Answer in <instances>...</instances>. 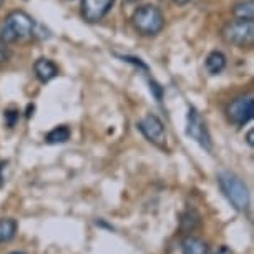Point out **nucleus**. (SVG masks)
Segmentation results:
<instances>
[{
	"label": "nucleus",
	"mask_w": 254,
	"mask_h": 254,
	"mask_svg": "<svg viewBox=\"0 0 254 254\" xmlns=\"http://www.w3.org/2000/svg\"><path fill=\"white\" fill-rule=\"evenodd\" d=\"M218 183L224 198H226L234 209L244 211L249 206V190L246 183L238 175L231 171H221L218 175Z\"/></svg>",
	"instance_id": "nucleus-1"
},
{
	"label": "nucleus",
	"mask_w": 254,
	"mask_h": 254,
	"mask_svg": "<svg viewBox=\"0 0 254 254\" xmlns=\"http://www.w3.org/2000/svg\"><path fill=\"white\" fill-rule=\"evenodd\" d=\"M33 18L23 10H13L5 17L0 27V40L2 44H12L18 38H25L33 33Z\"/></svg>",
	"instance_id": "nucleus-2"
},
{
	"label": "nucleus",
	"mask_w": 254,
	"mask_h": 254,
	"mask_svg": "<svg viewBox=\"0 0 254 254\" xmlns=\"http://www.w3.org/2000/svg\"><path fill=\"white\" fill-rule=\"evenodd\" d=\"M133 27L135 30L143 37H153L156 33L161 32V28L165 27V18L158 7L155 5H143L136 8L135 13L131 17Z\"/></svg>",
	"instance_id": "nucleus-3"
},
{
	"label": "nucleus",
	"mask_w": 254,
	"mask_h": 254,
	"mask_svg": "<svg viewBox=\"0 0 254 254\" xmlns=\"http://www.w3.org/2000/svg\"><path fill=\"white\" fill-rule=\"evenodd\" d=\"M223 40L229 45L239 47H253L254 44V20H236L228 22L221 30Z\"/></svg>",
	"instance_id": "nucleus-4"
},
{
	"label": "nucleus",
	"mask_w": 254,
	"mask_h": 254,
	"mask_svg": "<svg viewBox=\"0 0 254 254\" xmlns=\"http://www.w3.org/2000/svg\"><path fill=\"white\" fill-rule=\"evenodd\" d=\"M186 135L198 143L201 148H204L206 151L213 150V141H211L208 127L196 108H190L188 117H186Z\"/></svg>",
	"instance_id": "nucleus-5"
},
{
	"label": "nucleus",
	"mask_w": 254,
	"mask_h": 254,
	"mask_svg": "<svg viewBox=\"0 0 254 254\" xmlns=\"http://www.w3.org/2000/svg\"><path fill=\"white\" fill-rule=\"evenodd\" d=\"M138 130L141 131V135L146 138L148 141H151L153 145L158 148L166 146V130L165 125L156 115H146L138 122Z\"/></svg>",
	"instance_id": "nucleus-6"
},
{
	"label": "nucleus",
	"mask_w": 254,
	"mask_h": 254,
	"mask_svg": "<svg viewBox=\"0 0 254 254\" xmlns=\"http://www.w3.org/2000/svg\"><path fill=\"white\" fill-rule=\"evenodd\" d=\"M228 118L231 120L234 125L243 127L246 125L254 115V100L253 97H238L234 98L231 103L228 105Z\"/></svg>",
	"instance_id": "nucleus-7"
},
{
	"label": "nucleus",
	"mask_w": 254,
	"mask_h": 254,
	"mask_svg": "<svg viewBox=\"0 0 254 254\" xmlns=\"http://www.w3.org/2000/svg\"><path fill=\"white\" fill-rule=\"evenodd\" d=\"M113 3L115 0H81V17L90 23H95L107 15Z\"/></svg>",
	"instance_id": "nucleus-8"
},
{
	"label": "nucleus",
	"mask_w": 254,
	"mask_h": 254,
	"mask_svg": "<svg viewBox=\"0 0 254 254\" xmlns=\"http://www.w3.org/2000/svg\"><path fill=\"white\" fill-rule=\"evenodd\" d=\"M33 71H35V76L42 83H47V81L54 80L55 76L59 75L57 65L49 59H38L35 64H33Z\"/></svg>",
	"instance_id": "nucleus-9"
},
{
	"label": "nucleus",
	"mask_w": 254,
	"mask_h": 254,
	"mask_svg": "<svg viewBox=\"0 0 254 254\" xmlns=\"http://www.w3.org/2000/svg\"><path fill=\"white\" fill-rule=\"evenodd\" d=\"M181 251L183 254H208V244L201 238L186 236L181 241Z\"/></svg>",
	"instance_id": "nucleus-10"
},
{
	"label": "nucleus",
	"mask_w": 254,
	"mask_h": 254,
	"mask_svg": "<svg viewBox=\"0 0 254 254\" xmlns=\"http://www.w3.org/2000/svg\"><path fill=\"white\" fill-rule=\"evenodd\" d=\"M226 68V57H224L221 52H211V54L206 57V70L209 71L211 75H218Z\"/></svg>",
	"instance_id": "nucleus-11"
},
{
	"label": "nucleus",
	"mask_w": 254,
	"mask_h": 254,
	"mask_svg": "<svg viewBox=\"0 0 254 254\" xmlns=\"http://www.w3.org/2000/svg\"><path fill=\"white\" fill-rule=\"evenodd\" d=\"M70 128L66 127V125H60V127H55L54 130L47 133L45 136V141L49 143V145H60V143H65L70 140Z\"/></svg>",
	"instance_id": "nucleus-12"
},
{
	"label": "nucleus",
	"mask_w": 254,
	"mask_h": 254,
	"mask_svg": "<svg viewBox=\"0 0 254 254\" xmlns=\"http://www.w3.org/2000/svg\"><path fill=\"white\" fill-rule=\"evenodd\" d=\"M17 233V221L12 218H0V244L12 241Z\"/></svg>",
	"instance_id": "nucleus-13"
},
{
	"label": "nucleus",
	"mask_w": 254,
	"mask_h": 254,
	"mask_svg": "<svg viewBox=\"0 0 254 254\" xmlns=\"http://www.w3.org/2000/svg\"><path fill=\"white\" fill-rule=\"evenodd\" d=\"M233 15L239 20H254V2L246 0V2H239L233 7Z\"/></svg>",
	"instance_id": "nucleus-14"
},
{
	"label": "nucleus",
	"mask_w": 254,
	"mask_h": 254,
	"mask_svg": "<svg viewBox=\"0 0 254 254\" xmlns=\"http://www.w3.org/2000/svg\"><path fill=\"white\" fill-rule=\"evenodd\" d=\"M3 118H5L7 127L8 128H13V127H15V123L18 122V110H15V108L7 110L5 115H3Z\"/></svg>",
	"instance_id": "nucleus-15"
},
{
	"label": "nucleus",
	"mask_w": 254,
	"mask_h": 254,
	"mask_svg": "<svg viewBox=\"0 0 254 254\" xmlns=\"http://www.w3.org/2000/svg\"><path fill=\"white\" fill-rule=\"evenodd\" d=\"M8 166V161H0V186H3V181H7V176L3 175V170Z\"/></svg>",
	"instance_id": "nucleus-16"
},
{
	"label": "nucleus",
	"mask_w": 254,
	"mask_h": 254,
	"mask_svg": "<svg viewBox=\"0 0 254 254\" xmlns=\"http://www.w3.org/2000/svg\"><path fill=\"white\" fill-rule=\"evenodd\" d=\"M5 60H7V50H5V44H2V42H0V65H2Z\"/></svg>",
	"instance_id": "nucleus-17"
},
{
	"label": "nucleus",
	"mask_w": 254,
	"mask_h": 254,
	"mask_svg": "<svg viewBox=\"0 0 254 254\" xmlns=\"http://www.w3.org/2000/svg\"><path fill=\"white\" fill-rule=\"evenodd\" d=\"M150 85H151V87H150V88L153 90V92H155V95H156V98H158V100H160V98H161V88H160V85H158V83H155V81H151V83H150Z\"/></svg>",
	"instance_id": "nucleus-18"
},
{
	"label": "nucleus",
	"mask_w": 254,
	"mask_h": 254,
	"mask_svg": "<svg viewBox=\"0 0 254 254\" xmlns=\"http://www.w3.org/2000/svg\"><path fill=\"white\" fill-rule=\"evenodd\" d=\"M246 138H248V145H249V146H253V130L248 133V136H246Z\"/></svg>",
	"instance_id": "nucleus-19"
},
{
	"label": "nucleus",
	"mask_w": 254,
	"mask_h": 254,
	"mask_svg": "<svg viewBox=\"0 0 254 254\" xmlns=\"http://www.w3.org/2000/svg\"><path fill=\"white\" fill-rule=\"evenodd\" d=\"M175 3H178V5H186V3L190 2V0H173Z\"/></svg>",
	"instance_id": "nucleus-20"
},
{
	"label": "nucleus",
	"mask_w": 254,
	"mask_h": 254,
	"mask_svg": "<svg viewBox=\"0 0 254 254\" xmlns=\"http://www.w3.org/2000/svg\"><path fill=\"white\" fill-rule=\"evenodd\" d=\"M10 254H25V253H10Z\"/></svg>",
	"instance_id": "nucleus-21"
},
{
	"label": "nucleus",
	"mask_w": 254,
	"mask_h": 254,
	"mask_svg": "<svg viewBox=\"0 0 254 254\" xmlns=\"http://www.w3.org/2000/svg\"><path fill=\"white\" fill-rule=\"evenodd\" d=\"M2 3H3V0H0V5H2Z\"/></svg>",
	"instance_id": "nucleus-22"
},
{
	"label": "nucleus",
	"mask_w": 254,
	"mask_h": 254,
	"mask_svg": "<svg viewBox=\"0 0 254 254\" xmlns=\"http://www.w3.org/2000/svg\"><path fill=\"white\" fill-rule=\"evenodd\" d=\"M214 254H221V253H214Z\"/></svg>",
	"instance_id": "nucleus-23"
}]
</instances>
